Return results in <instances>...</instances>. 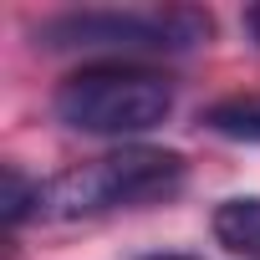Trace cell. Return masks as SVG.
Here are the masks:
<instances>
[{
	"mask_svg": "<svg viewBox=\"0 0 260 260\" xmlns=\"http://www.w3.org/2000/svg\"><path fill=\"white\" fill-rule=\"evenodd\" d=\"M41 194H46V189L31 184L21 169H11V164L0 169V219H6L11 230H16L26 214H41Z\"/></svg>",
	"mask_w": 260,
	"mask_h": 260,
	"instance_id": "6",
	"label": "cell"
},
{
	"mask_svg": "<svg viewBox=\"0 0 260 260\" xmlns=\"http://www.w3.org/2000/svg\"><path fill=\"white\" fill-rule=\"evenodd\" d=\"M184 184V158L169 148H122L92 164L67 169L61 179L46 184L41 194V214L46 219H92L107 209H133V204H153L169 199Z\"/></svg>",
	"mask_w": 260,
	"mask_h": 260,
	"instance_id": "1",
	"label": "cell"
},
{
	"mask_svg": "<svg viewBox=\"0 0 260 260\" xmlns=\"http://www.w3.org/2000/svg\"><path fill=\"white\" fill-rule=\"evenodd\" d=\"M174 112V87L158 72L143 67H87L56 87V117L77 133L97 138H127V133H148Z\"/></svg>",
	"mask_w": 260,
	"mask_h": 260,
	"instance_id": "2",
	"label": "cell"
},
{
	"mask_svg": "<svg viewBox=\"0 0 260 260\" xmlns=\"http://www.w3.org/2000/svg\"><path fill=\"white\" fill-rule=\"evenodd\" d=\"M214 235L224 250L260 260V199H224L214 209Z\"/></svg>",
	"mask_w": 260,
	"mask_h": 260,
	"instance_id": "4",
	"label": "cell"
},
{
	"mask_svg": "<svg viewBox=\"0 0 260 260\" xmlns=\"http://www.w3.org/2000/svg\"><path fill=\"white\" fill-rule=\"evenodd\" d=\"M245 31H250V41L260 46V6H250V11H245Z\"/></svg>",
	"mask_w": 260,
	"mask_h": 260,
	"instance_id": "7",
	"label": "cell"
},
{
	"mask_svg": "<svg viewBox=\"0 0 260 260\" xmlns=\"http://www.w3.org/2000/svg\"><path fill=\"white\" fill-rule=\"evenodd\" d=\"M148 260H189V255H148Z\"/></svg>",
	"mask_w": 260,
	"mask_h": 260,
	"instance_id": "8",
	"label": "cell"
},
{
	"mask_svg": "<svg viewBox=\"0 0 260 260\" xmlns=\"http://www.w3.org/2000/svg\"><path fill=\"white\" fill-rule=\"evenodd\" d=\"M209 31L194 11H67L36 31L46 51H107V56H138V51H179Z\"/></svg>",
	"mask_w": 260,
	"mask_h": 260,
	"instance_id": "3",
	"label": "cell"
},
{
	"mask_svg": "<svg viewBox=\"0 0 260 260\" xmlns=\"http://www.w3.org/2000/svg\"><path fill=\"white\" fill-rule=\"evenodd\" d=\"M204 127L235 143H260V97H224L204 112Z\"/></svg>",
	"mask_w": 260,
	"mask_h": 260,
	"instance_id": "5",
	"label": "cell"
}]
</instances>
